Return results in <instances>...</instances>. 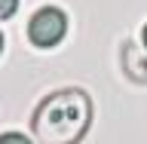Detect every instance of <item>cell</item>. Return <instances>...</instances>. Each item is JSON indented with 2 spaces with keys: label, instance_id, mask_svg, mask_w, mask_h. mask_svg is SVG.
<instances>
[{
  "label": "cell",
  "instance_id": "1",
  "mask_svg": "<svg viewBox=\"0 0 147 144\" xmlns=\"http://www.w3.org/2000/svg\"><path fill=\"white\" fill-rule=\"evenodd\" d=\"M92 123V98L83 89H61L34 110V135L40 144H80Z\"/></svg>",
  "mask_w": 147,
  "mask_h": 144
},
{
  "label": "cell",
  "instance_id": "2",
  "mask_svg": "<svg viewBox=\"0 0 147 144\" xmlns=\"http://www.w3.org/2000/svg\"><path fill=\"white\" fill-rule=\"evenodd\" d=\"M64 34H67V16L58 6H43L28 22V40L34 46H40V49L58 46L64 40Z\"/></svg>",
  "mask_w": 147,
  "mask_h": 144
},
{
  "label": "cell",
  "instance_id": "3",
  "mask_svg": "<svg viewBox=\"0 0 147 144\" xmlns=\"http://www.w3.org/2000/svg\"><path fill=\"white\" fill-rule=\"evenodd\" d=\"M123 74L135 83H147V55L132 40L123 46Z\"/></svg>",
  "mask_w": 147,
  "mask_h": 144
},
{
  "label": "cell",
  "instance_id": "4",
  "mask_svg": "<svg viewBox=\"0 0 147 144\" xmlns=\"http://www.w3.org/2000/svg\"><path fill=\"white\" fill-rule=\"evenodd\" d=\"M16 9H18V0H0V22H3V18H9Z\"/></svg>",
  "mask_w": 147,
  "mask_h": 144
},
{
  "label": "cell",
  "instance_id": "5",
  "mask_svg": "<svg viewBox=\"0 0 147 144\" xmlns=\"http://www.w3.org/2000/svg\"><path fill=\"white\" fill-rule=\"evenodd\" d=\"M0 144H31V141L18 132H6V135H0Z\"/></svg>",
  "mask_w": 147,
  "mask_h": 144
},
{
  "label": "cell",
  "instance_id": "6",
  "mask_svg": "<svg viewBox=\"0 0 147 144\" xmlns=\"http://www.w3.org/2000/svg\"><path fill=\"white\" fill-rule=\"evenodd\" d=\"M144 46H147V25H144Z\"/></svg>",
  "mask_w": 147,
  "mask_h": 144
},
{
  "label": "cell",
  "instance_id": "7",
  "mask_svg": "<svg viewBox=\"0 0 147 144\" xmlns=\"http://www.w3.org/2000/svg\"><path fill=\"white\" fill-rule=\"evenodd\" d=\"M0 52H3V34H0Z\"/></svg>",
  "mask_w": 147,
  "mask_h": 144
}]
</instances>
